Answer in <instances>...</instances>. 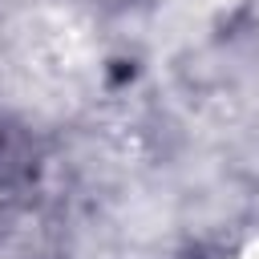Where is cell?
Returning <instances> with one entry per match:
<instances>
[{
  "instance_id": "1",
  "label": "cell",
  "mask_w": 259,
  "mask_h": 259,
  "mask_svg": "<svg viewBox=\"0 0 259 259\" xmlns=\"http://www.w3.org/2000/svg\"><path fill=\"white\" fill-rule=\"evenodd\" d=\"M32 174H36L32 142H28L16 125L0 121V186H20V182H28Z\"/></svg>"
}]
</instances>
